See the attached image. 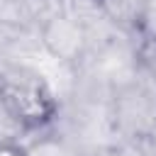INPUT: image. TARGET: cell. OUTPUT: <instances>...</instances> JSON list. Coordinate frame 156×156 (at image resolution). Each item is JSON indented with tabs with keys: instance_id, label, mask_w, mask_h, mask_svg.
<instances>
[{
	"instance_id": "cell-2",
	"label": "cell",
	"mask_w": 156,
	"mask_h": 156,
	"mask_svg": "<svg viewBox=\"0 0 156 156\" xmlns=\"http://www.w3.org/2000/svg\"><path fill=\"white\" fill-rule=\"evenodd\" d=\"M0 156H27L22 151H10V149H0Z\"/></svg>"
},
{
	"instance_id": "cell-1",
	"label": "cell",
	"mask_w": 156,
	"mask_h": 156,
	"mask_svg": "<svg viewBox=\"0 0 156 156\" xmlns=\"http://www.w3.org/2000/svg\"><path fill=\"white\" fill-rule=\"evenodd\" d=\"M0 112L37 136L56 122L58 100L39 73L12 68L0 73Z\"/></svg>"
}]
</instances>
